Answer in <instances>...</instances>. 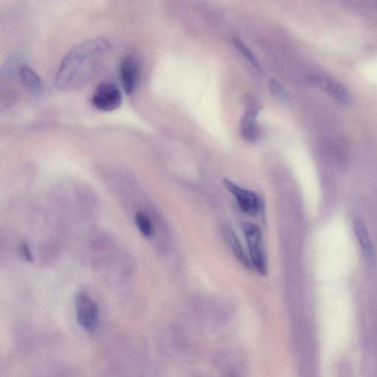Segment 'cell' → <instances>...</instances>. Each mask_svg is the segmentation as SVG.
I'll return each instance as SVG.
<instances>
[{"mask_svg": "<svg viewBox=\"0 0 377 377\" xmlns=\"http://www.w3.org/2000/svg\"><path fill=\"white\" fill-rule=\"evenodd\" d=\"M111 47L108 39L98 37L72 48L59 66L55 78L57 86L67 89L84 84L93 77Z\"/></svg>", "mask_w": 377, "mask_h": 377, "instance_id": "1", "label": "cell"}, {"mask_svg": "<svg viewBox=\"0 0 377 377\" xmlns=\"http://www.w3.org/2000/svg\"><path fill=\"white\" fill-rule=\"evenodd\" d=\"M75 313L80 326L88 333H94L100 324V310L96 301L85 292L79 293L74 300Z\"/></svg>", "mask_w": 377, "mask_h": 377, "instance_id": "2", "label": "cell"}, {"mask_svg": "<svg viewBox=\"0 0 377 377\" xmlns=\"http://www.w3.org/2000/svg\"><path fill=\"white\" fill-rule=\"evenodd\" d=\"M250 260L253 267L262 276L267 273V261L265 251L263 246L262 233L258 225L246 223L243 225Z\"/></svg>", "mask_w": 377, "mask_h": 377, "instance_id": "3", "label": "cell"}, {"mask_svg": "<svg viewBox=\"0 0 377 377\" xmlns=\"http://www.w3.org/2000/svg\"><path fill=\"white\" fill-rule=\"evenodd\" d=\"M310 81L315 86L322 90L343 107H350L352 105L353 99L350 90L336 79L325 74L316 73L312 75Z\"/></svg>", "mask_w": 377, "mask_h": 377, "instance_id": "4", "label": "cell"}, {"mask_svg": "<svg viewBox=\"0 0 377 377\" xmlns=\"http://www.w3.org/2000/svg\"><path fill=\"white\" fill-rule=\"evenodd\" d=\"M123 103V96L119 88L110 83H101L95 90L92 104L97 110L111 112L118 110Z\"/></svg>", "mask_w": 377, "mask_h": 377, "instance_id": "5", "label": "cell"}, {"mask_svg": "<svg viewBox=\"0 0 377 377\" xmlns=\"http://www.w3.org/2000/svg\"><path fill=\"white\" fill-rule=\"evenodd\" d=\"M223 184L234 196L244 213L253 217L259 214L261 202L258 194L237 185L229 179H224Z\"/></svg>", "mask_w": 377, "mask_h": 377, "instance_id": "6", "label": "cell"}, {"mask_svg": "<svg viewBox=\"0 0 377 377\" xmlns=\"http://www.w3.org/2000/svg\"><path fill=\"white\" fill-rule=\"evenodd\" d=\"M119 72L125 93L131 95L140 79V67L138 58L133 55L125 56L120 64Z\"/></svg>", "mask_w": 377, "mask_h": 377, "instance_id": "7", "label": "cell"}, {"mask_svg": "<svg viewBox=\"0 0 377 377\" xmlns=\"http://www.w3.org/2000/svg\"><path fill=\"white\" fill-rule=\"evenodd\" d=\"M352 225L355 237L360 246L361 251L363 252L364 258L368 263L372 265L375 259V252L366 226L363 221L358 218L353 220Z\"/></svg>", "mask_w": 377, "mask_h": 377, "instance_id": "8", "label": "cell"}, {"mask_svg": "<svg viewBox=\"0 0 377 377\" xmlns=\"http://www.w3.org/2000/svg\"><path fill=\"white\" fill-rule=\"evenodd\" d=\"M256 117H258V109L250 107L241 119L240 133L243 138L249 143L256 142L260 137V127Z\"/></svg>", "mask_w": 377, "mask_h": 377, "instance_id": "9", "label": "cell"}, {"mask_svg": "<svg viewBox=\"0 0 377 377\" xmlns=\"http://www.w3.org/2000/svg\"><path fill=\"white\" fill-rule=\"evenodd\" d=\"M223 237L232 253H234L237 260L242 265L243 267L247 269H251L252 265L249 256L246 255L242 244L238 239L234 231L230 225H225L222 229Z\"/></svg>", "mask_w": 377, "mask_h": 377, "instance_id": "10", "label": "cell"}, {"mask_svg": "<svg viewBox=\"0 0 377 377\" xmlns=\"http://www.w3.org/2000/svg\"><path fill=\"white\" fill-rule=\"evenodd\" d=\"M20 78L29 92L35 95L43 91V83L38 74L28 65L23 64L19 68Z\"/></svg>", "mask_w": 377, "mask_h": 377, "instance_id": "11", "label": "cell"}, {"mask_svg": "<svg viewBox=\"0 0 377 377\" xmlns=\"http://www.w3.org/2000/svg\"><path fill=\"white\" fill-rule=\"evenodd\" d=\"M135 223L140 233L146 238H152L154 235V225L150 218L143 212L135 216Z\"/></svg>", "mask_w": 377, "mask_h": 377, "instance_id": "12", "label": "cell"}, {"mask_svg": "<svg viewBox=\"0 0 377 377\" xmlns=\"http://www.w3.org/2000/svg\"><path fill=\"white\" fill-rule=\"evenodd\" d=\"M20 253L27 262L32 263L34 260L33 253L27 243H22L20 245Z\"/></svg>", "mask_w": 377, "mask_h": 377, "instance_id": "13", "label": "cell"}]
</instances>
